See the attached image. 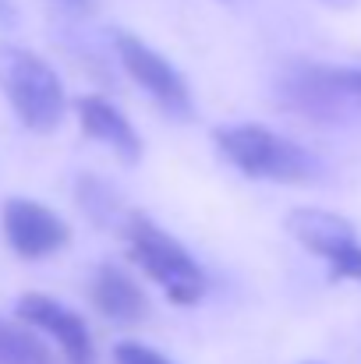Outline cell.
Returning a JSON list of instances; mask_svg holds the SVG:
<instances>
[{"label": "cell", "mask_w": 361, "mask_h": 364, "mask_svg": "<svg viewBox=\"0 0 361 364\" xmlns=\"http://www.w3.org/2000/svg\"><path fill=\"white\" fill-rule=\"evenodd\" d=\"M120 234H124V241H127L131 258L142 265V272H145L156 287H163V294H167L174 304L188 308V304H199V301L206 297L209 279H206L202 265L188 255L184 244L174 241L167 230H159L149 216L127 213L124 223H120Z\"/></svg>", "instance_id": "cell-1"}, {"label": "cell", "mask_w": 361, "mask_h": 364, "mask_svg": "<svg viewBox=\"0 0 361 364\" xmlns=\"http://www.w3.org/2000/svg\"><path fill=\"white\" fill-rule=\"evenodd\" d=\"M0 92L14 117L36 134H50L64 121L68 96L57 71L25 46L0 43Z\"/></svg>", "instance_id": "cell-2"}, {"label": "cell", "mask_w": 361, "mask_h": 364, "mask_svg": "<svg viewBox=\"0 0 361 364\" xmlns=\"http://www.w3.org/2000/svg\"><path fill=\"white\" fill-rule=\"evenodd\" d=\"M216 149L231 166L255 181L276 184H308L315 177V159L291 138L262 124H231L216 131Z\"/></svg>", "instance_id": "cell-3"}, {"label": "cell", "mask_w": 361, "mask_h": 364, "mask_svg": "<svg viewBox=\"0 0 361 364\" xmlns=\"http://www.w3.org/2000/svg\"><path fill=\"white\" fill-rule=\"evenodd\" d=\"M276 100L283 110H294L315 124L347 121L361 110L337 82L326 64H308V60H291L276 71Z\"/></svg>", "instance_id": "cell-4"}, {"label": "cell", "mask_w": 361, "mask_h": 364, "mask_svg": "<svg viewBox=\"0 0 361 364\" xmlns=\"http://www.w3.org/2000/svg\"><path fill=\"white\" fill-rule=\"evenodd\" d=\"M0 230H4L7 247L25 262L50 258L64 251L71 241V227L50 205L36 198H7L0 209Z\"/></svg>", "instance_id": "cell-5"}, {"label": "cell", "mask_w": 361, "mask_h": 364, "mask_svg": "<svg viewBox=\"0 0 361 364\" xmlns=\"http://www.w3.org/2000/svg\"><path fill=\"white\" fill-rule=\"evenodd\" d=\"M114 46H117V60L124 64V71H127L170 117L184 121V117L192 114L188 85H184V78L177 75V68H174L167 57H159L149 43H142V39L131 36V32H117Z\"/></svg>", "instance_id": "cell-6"}, {"label": "cell", "mask_w": 361, "mask_h": 364, "mask_svg": "<svg viewBox=\"0 0 361 364\" xmlns=\"http://www.w3.org/2000/svg\"><path fill=\"white\" fill-rule=\"evenodd\" d=\"M18 322L32 326L36 333H46L68 364H96V347H93V333L85 326V318L78 311H71L68 304L46 297V294H25L18 297Z\"/></svg>", "instance_id": "cell-7"}, {"label": "cell", "mask_w": 361, "mask_h": 364, "mask_svg": "<svg viewBox=\"0 0 361 364\" xmlns=\"http://www.w3.org/2000/svg\"><path fill=\"white\" fill-rule=\"evenodd\" d=\"M75 114H78V124H82L85 138L107 145L124 166H131V163L142 159V138H138V131L131 127V121L120 114L110 100H103V96H82L75 103Z\"/></svg>", "instance_id": "cell-8"}, {"label": "cell", "mask_w": 361, "mask_h": 364, "mask_svg": "<svg viewBox=\"0 0 361 364\" xmlns=\"http://www.w3.org/2000/svg\"><path fill=\"white\" fill-rule=\"evenodd\" d=\"M89 301L93 308L120 326H135V322H145L152 304H149V294L138 287V279H131L124 269L117 265H100L93 283H89Z\"/></svg>", "instance_id": "cell-9"}, {"label": "cell", "mask_w": 361, "mask_h": 364, "mask_svg": "<svg viewBox=\"0 0 361 364\" xmlns=\"http://www.w3.org/2000/svg\"><path fill=\"white\" fill-rule=\"evenodd\" d=\"M287 234L301 247L326 258V262H337L340 255L358 247L351 220H344L337 213H326V209H294V213H287Z\"/></svg>", "instance_id": "cell-10"}, {"label": "cell", "mask_w": 361, "mask_h": 364, "mask_svg": "<svg viewBox=\"0 0 361 364\" xmlns=\"http://www.w3.org/2000/svg\"><path fill=\"white\" fill-rule=\"evenodd\" d=\"M0 364H53V354L32 326L0 315Z\"/></svg>", "instance_id": "cell-11"}, {"label": "cell", "mask_w": 361, "mask_h": 364, "mask_svg": "<svg viewBox=\"0 0 361 364\" xmlns=\"http://www.w3.org/2000/svg\"><path fill=\"white\" fill-rule=\"evenodd\" d=\"M78 205H82L85 216H89L93 223H100V227H110L120 213L117 195L110 191V184H103V181L93 177V173H85V177L78 181Z\"/></svg>", "instance_id": "cell-12"}, {"label": "cell", "mask_w": 361, "mask_h": 364, "mask_svg": "<svg viewBox=\"0 0 361 364\" xmlns=\"http://www.w3.org/2000/svg\"><path fill=\"white\" fill-rule=\"evenodd\" d=\"M114 364H174V361L163 358L159 350L145 347V343H131V340H124V343L114 347Z\"/></svg>", "instance_id": "cell-13"}, {"label": "cell", "mask_w": 361, "mask_h": 364, "mask_svg": "<svg viewBox=\"0 0 361 364\" xmlns=\"http://www.w3.org/2000/svg\"><path fill=\"white\" fill-rule=\"evenodd\" d=\"M330 276L333 279H361V244L351 247L347 255H340L337 262H330Z\"/></svg>", "instance_id": "cell-14"}, {"label": "cell", "mask_w": 361, "mask_h": 364, "mask_svg": "<svg viewBox=\"0 0 361 364\" xmlns=\"http://www.w3.org/2000/svg\"><path fill=\"white\" fill-rule=\"evenodd\" d=\"M333 71V82L355 100L361 103V68H330Z\"/></svg>", "instance_id": "cell-15"}, {"label": "cell", "mask_w": 361, "mask_h": 364, "mask_svg": "<svg viewBox=\"0 0 361 364\" xmlns=\"http://www.w3.org/2000/svg\"><path fill=\"white\" fill-rule=\"evenodd\" d=\"M57 7H64L68 14H89L96 7V0H53Z\"/></svg>", "instance_id": "cell-16"}]
</instances>
